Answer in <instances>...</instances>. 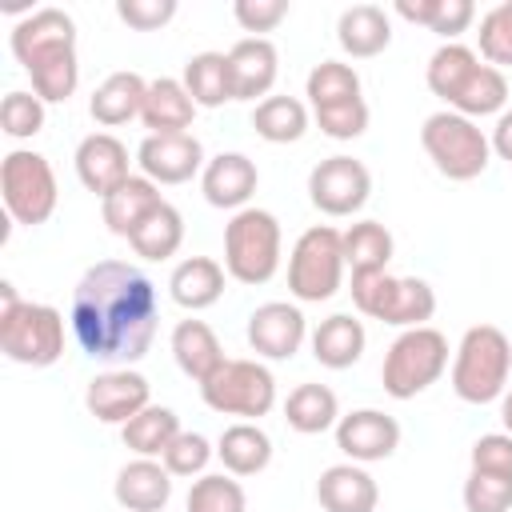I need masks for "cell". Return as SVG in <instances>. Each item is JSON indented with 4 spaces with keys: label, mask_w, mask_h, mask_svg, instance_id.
<instances>
[{
    "label": "cell",
    "mask_w": 512,
    "mask_h": 512,
    "mask_svg": "<svg viewBox=\"0 0 512 512\" xmlns=\"http://www.w3.org/2000/svg\"><path fill=\"white\" fill-rule=\"evenodd\" d=\"M312 120H316V128H320L324 136H332V140H356V136H364V128H368V104H364V96H360V100H348V104L316 108Z\"/></svg>",
    "instance_id": "44"
},
{
    "label": "cell",
    "mask_w": 512,
    "mask_h": 512,
    "mask_svg": "<svg viewBox=\"0 0 512 512\" xmlns=\"http://www.w3.org/2000/svg\"><path fill=\"white\" fill-rule=\"evenodd\" d=\"M168 296L188 308V312H204L224 296V264L212 256H188L172 268L168 276Z\"/></svg>",
    "instance_id": "27"
},
{
    "label": "cell",
    "mask_w": 512,
    "mask_h": 512,
    "mask_svg": "<svg viewBox=\"0 0 512 512\" xmlns=\"http://www.w3.org/2000/svg\"><path fill=\"white\" fill-rule=\"evenodd\" d=\"M372 196V172L356 156H328L308 172V200L324 216H356Z\"/></svg>",
    "instance_id": "12"
},
{
    "label": "cell",
    "mask_w": 512,
    "mask_h": 512,
    "mask_svg": "<svg viewBox=\"0 0 512 512\" xmlns=\"http://www.w3.org/2000/svg\"><path fill=\"white\" fill-rule=\"evenodd\" d=\"M332 432H336V448L352 464H376L400 448V424H396V416H388L380 408H356V412L340 416Z\"/></svg>",
    "instance_id": "14"
},
{
    "label": "cell",
    "mask_w": 512,
    "mask_h": 512,
    "mask_svg": "<svg viewBox=\"0 0 512 512\" xmlns=\"http://www.w3.org/2000/svg\"><path fill=\"white\" fill-rule=\"evenodd\" d=\"M232 16L244 32H272L284 16H288V0H236L232 4Z\"/></svg>",
    "instance_id": "47"
},
{
    "label": "cell",
    "mask_w": 512,
    "mask_h": 512,
    "mask_svg": "<svg viewBox=\"0 0 512 512\" xmlns=\"http://www.w3.org/2000/svg\"><path fill=\"white\" fill-rule=\"evenodd\" d=\"M472 472H496V476H512V432H488L472 444L468 452Z\"/></svg>",
    "instance_id": "45"
},
{
    "label": "cell",
    "mask_w": 512,
    "mask_h": 512,
    "mask_svg": "<svg viewBox=\"0 0 512 512\" xmlns=\"http://www.w3.org/2000/svg\"><path fill=\"white\" fill-rule=\"evenodd\" d=\"M364 344H368V332L352 312H332L312 328V356L332 372L352 368L364 356Z\"/></svg>",
    "instance_id": "24"
},
{
    "label": "cell",
    "mask_w": 512,
    "mask_h": 512,
    "mask_svg": "<svg viewBox=\"0 0 512 512\" xmlns=\"http://www.w3.org/2000/svg\"><path fill=\"white\" fill-rule=\"evenodd\" d=\"M128 244H132V252H136L140 260H168V256H176L180 244H184V216L164 200V204L128 236Z\"/></svg>",
    "instance_id": "37"
},
{
    "label": "cell",
    "mask_w": 512,
    "mask_h": 512,
    "mask_svg": "<svg viewBox=\"0 0 512 512\" xmlns=\"http://www.w3.org/2000/svg\"><path fill=\"white\" fill-rule=\"evenodd\" d=\"M0 196L16 224H24V228L48 224L56 212V200H60L56 172H52L48 156H40L32 148H12L0 164Z\"/></svg>",
    "instance_id": "9"
},
{
    "label": "cell",
    "mask_w": 512,
    "mask_h": 512,
    "mask_svg": "<svg viewBox=\"0 0 512 512\" xmlns=\"http://www.w3.org/2000/svg\"><path fill=\"white\" fill-rule=\"evenodd\" d=\"M140 176L152 184H184L196 172H204V144L192 132H172V136H144L136 148Z\"/></svg>",
    "instance_id": "15"
},
{
    "label": "cell",
    "mask_w": 512,
    "mask_h": 512,
    "mask_svg": "<svg viewBox=\"0 0 512 512\" xmlns=\"http://www.w3.org/2000/svg\"><path fill=\"white\" fill-rule=\"evenodd\" d=\"M184 508L188 512H248V496H244L240 480H232L224 472H204L192 480Z\"/></svg>",
    "instance_id": "39"
},
{
    "label": "cell",
    "mask_w": 512,
    "mask_h": 512,
    "mask_svg": "<svg viewBox=\"0 0 512 512\" xmlns=\"http://www.w3.org/2000/svg\"><path fill=\"white\" fill-rule=\"evenodd\" d=\"M444 368H448V336L424 324V328H404L388 344L380 380L392 400H412L424 388H432L444 376Z\"/></svg>",
    "instance_id": "6"
},
{
    "label": "cell",
    "mask_w": 512,
    "mask_h": 512,
    "mask_svg": "<svg viewBox=\"0 0 512 512\" xmlns=\"http://www.w3.org/2000/svg\"><path fill=\"white\" fill-rule=\"evenodd\" d=\"M280 220L268 208H240L224 224V272L240 284H268L280 268Z\"/></svg>",
    "instance_id": "5"
},
{
    "label": "cell",
    "mask_w": 512,
    "mask_h": 512,
    "mask_svg": "<svg viewBox=\"0 0 512 512\" xmlns=\"http://www.w3.org/2000/svg\"><path fill=\"white\" fill-rule=\"evenodd\" d=\"M436 8H440V0H396V16L408 24H424V28H432Z\"/></svg>",
    "instance_id": "49"
},
{
    "label": "cell",
    "mask_w": 512,
    "mask_h": 512,
    "mask_svg": "<svg viewBox=\"0 0 512 512\" xmlns=\"http://www.w3.org/2000/svg\"><path fill=\"white\" fill-rule=\"evenodd\" d=\"M112 492H116V504L124 512H160L172 500V472L160 460L136 456L132 464H124L116 472Z\"/></svg>",
    "instance_id": "20"
},
{
    "label": "cell",
    "mask_w": 512,
    "mask_h": 512,
    "mask_svg": "<svg viewBox=\"0 0 512 512\" xmlns=\"http://www.w3.org/2000/svg\"><path fill=\"white\" fill-rule=\"evenodd\" d=\"M116 16L136 32H156L176 16V0H116Z\"/></svg>",
    "instance_id": "46"
},
{
    "label": "cell",
    "mask_w": 512,
    "mask_h": 512,
    "mask_svg": "<svg viewBox=\"0 0 512 512\" xmlns=\"http://www.w3.org/2000/svg\"><path fill=\"white\" fill-rule=\"evenodd\" d=\"M512 376V344L496 324H472L452 356V392L464 404H492Z\"/></svg>",
    "instance_id": "3"
},
{
    "label": "cell",
    "mask_w": 512,
    "mask_h": 512,
    "mask_svg": "<svg viewBox=\"0 0 512 512\" xmlns=\"http://www.w3.org/2000/svg\"><path fill=\"white\" fill-rule=\"evenodd\" d=\"M308 120H312V112L296 96H268L252 108V128L268 144H296L308 132Z\"/></svg>",
    "instance_id": "33"
},
{
    "label": "cell",
    "mask_w": 512,
    "mask_h": 512,
    "mask_svg": "<svg viewBox=\"0 0 512 512\" xmlns=\"http://www.w3.org/2000/svg\"><path fill=\"white\" fill-rule=\"evenodd\" d=\"M488 144H492V152H496L500 160L512 164V108H504V112L496 116V128H492Z\"/></svg>",
    "instance_id": "50"
},
{
    "label": "cell",
    "mask_w": 512,
    "mask_h": 512,
    "mask_svg": "<svg viewBox=\"0 0 512 512\" xmlns=\"http://www.w3.org/2000/svg\"><path fill=\"white\" fill-rule=\"evenodd\" d=\"M464 508L468 512H512V476L468 472V480H464Z\"/></svg>",
    "instance_id": "42"
},
{
    "label": "cell",
    "mask_w": 512,
    "mask_h": 512,
    "mask_svg": "<svg viewBox=\"0 0 512 512\" xmlns=\"http://www.w3.org/2000/svg\"><path fill=\"white\" fill-rule=\"evenodd\" d=\"M148 136H172V132H188L196 120V100L188 96L184 80L176 76H160L148 80V96H144V112H140Z\"/></svg>",
    "instance_id": "23"
},
{
    "label": "cell",
    "mask_w": 512,
    "mask_h": 512,
    "mask_svg": "<svg viewBox=\"0 0 512 512\" xmlns=\"http://www.w3.org/2000/svg\"><path fill=\"white\" fill-rule=\"evenodd\" d=\"M344 232L332 224H312L296 236L288 256V292L304 304L332 300L344 284Z\"/></svg>",
    "instance_id": "7"
},
{
    "label": "cell",
    "mask_w": 512,
    "mask_h": 512,
    "mask_svg": "<svg viewBox=\"0 0 512 512\" xmlns=\"http://www.w3.org/2000/svg\"><path fill=\"white\" fill-rule=\"evenodd\" d=\"M256 184H260V172H256V164L244 152H220L200 172L204 200L212 208H228V212L248 208V200L256 196Z\"/></svg>",
    "instance_id": "19"
},
{
    "label": "cell",
    "mask_w": 512,
    "mask_h": 512,
    "mask_svg": "<svg viewBox=\"0 0 512 512\" xmlns=\"http://www.w3.org/2000/svg\"><path fill=\"white\" fill-rule=\"evenodd\" d=\"M284 420L300 436H320V432L336 428L340 400H336V392L328 384H312V380L308 384H296L288 392V400H284Z\"/></svg>",
    "instance_id": "30"
},
{
    "label": "cell",
    "mask_w": 512,
    "mask_h": 512,
    "mask_svg": "<svg viewBox=\"0 0 512 512\" xmlns=\"http://www.w3.org/2000/svg\"><path fill=\"white\" fill-rule=\"evenodd\" d=\"M476 64H480V56H476L468 44L452 40V44H440V48L428 56L424 80H428L432 96H440V100L452 108V100L460 96V88H464V80L476 72Z\"/></svg>",
    "instance_id": "35"
},
{
    "label": "cell",
    "mask_w": 512,
    "mask_h": 512,
    "mask_svg": "<svg viewBox=\"0 0 512 512\" xmlns=\"http://www.w3.org/2000/svg\"><path fill=\"white\" fill-rule=\"evenodd\" d=\"M12 56L24 64L32 76V92L44 104H64L72 100L80 84V64H76V20L64 8H36L24 20H16L12 36Z\"/></svg>",
    "instance_id": "2"
},
{
    "label": "cell",
    "mask_w": 512,
    "mask_h": 512,
    "mask_svg": "<svg viewBox=\"0 0 512 512\" xmlns=\"http://www.w3.org/2000/svg\"><path fill=\"white\" fill-rule=\"evenodd\" d=\"M76 176H80V184L88 188V192H96L100 200L112 192V188H120L128 176H132V160H128V148H124V140L120 136H112V132H88L80 144H76Z\"/></svg>",
    "instance_id": "17"
},
{
    "label": "cell",
    "mask_w": 512,
    "mask_h": 512,
    "mask_svg": "<svg viewBox=\"0 0 512 512\" xmlns=\"http://www.w3.org/2000/svg\"><path fill=\"white\" fill-rule=\"evenodd\" d=\"M420 144H424L428 160L436 164V172L448 176V180H476L492 160V144L480 132V124L452 112V108L432 112L424 120Z\"/></svg>",
    "instance_id": "8"
},
{
    "label": "cell",
    "mask_w": 512,
    "mask_h": 512,
    "mask_svg": "<svg viewBox=\"0 0 512 512\" xmlns=\"http://www.w3.org/2000/svg\"><path fill=\"white\" fill-rule=\"evenodd\" d=\"M0 128L12 140H32L44 128V100L36 92H24V88L8 92L0 100Z\"/></svg>",
    "instance_id": "41"
},
{
    "label": "cell",
    "mask_w": 512,
    "mask_h": 512,
    "mask_svg": "<svg viewBox=\"0 0 512 512\" xmlns=\"http://www.w3.org/2000/svg\"><path fill=\"white\" fill-rule=\"evenodd\" d=\"M144 96H148V80L140 72H112L92 92L88 112L100 128H120V124H128L144 112Z\"/></svg>",
    "instance_id": "28"
},
{
    "label": "cell",
    "mask_w": 512,
    "mask_h": 512,
    "mask_svg": "<svg viewBox=\"0 0 512 512\" xmlns=\"http://www.w3.org/2000/svg\"><path fill=\"white\" fill-rule=\"evenodd\" d=\"M180 80H184L188 96L196 100V108H220V104L236 100L228 52H196V56H188Z\"/></svg>",
    "instance_id": "31"
},
{
    "label": "cell",
    "mask_w": 512,
    "mask_h": 512,
    "mask_svg": "<svg viewBox=\"0 0 512 512\" xmlns=\"http://www.w3.org/2000/svg\"><path fill=\"white\" fill-rule=\"evenodd\" d=\"M180 432H184V428H180V416H176L172 408H164V404H148L144 412H136V416L120 428L124 448L136 452V456H148V460H160V456L168 452V444H172Z\"/></svg>",
    "instance_id": "32"
},
{
    "label": "cell",
    "mask_w": 512,
    "mask_h": 512,
    "mask_svg": "<svg viewBox=\"0 0 512 512\" xmlns=\"http://www.w3.org/2000/svg\"><path fill=\"white\" fill-rule=\"evenodd\" d=\"M472 20H476V4L472 0H440L436 20H432L428 32H436V36H444V44H452L460 32H468Z\"/></svg>",
    "instance_id": "48"
},
{
    "label": "cell",
    "mask_w": 512,
    "mask_h": 512,
    "mask_svg": "<svg viewBox=\"0 0 512 512\" xmlns=\"http://www.w3.org/2000/svg\"><path fill=\"white\" fill-rule=\"evenodd\" d=\"M148 404H152V388L136 368H108V372L92 376L88 388H84V408L100 424H120L124 428Z\"/></svg>",
    "instance_id": "13"
},
{
    "label": "cell",
    "mask_w": 512,
    "mask_h": 512,
    "mask_svg": "<svg viewBox=\"0 0 512 512\" xmlns=\"http://www.w3.org/2000/svg\"><path fill=\"white\" fill-rule=\"evenodd\" d=\"M352 304L360 316L392 324V328H424L436 312V292L420 276H392V272H356L352 276Z\"/></svg>",
    "instance_id": "4"
},
{
    "label": "cell",
    "mask_w": 512,
    "mask_h": 512,
    "mask_svg": "<svg viewBox=\"0 0 512 512\" xmlns=\"http://www.w3.org/2000/svg\"><path fill=\"white\" fill-rule=\"evenodd\" d=\"M396 252L392 232L380 220H356L344 232V264L356 272H388V260Z\"/></svg>",
    "instance_id": "34"
},
{
    "label": "cell",
    "mask_w": 512,
    "mask_h": 512,
    "mask_svg": "<svg viewBox=\"0 0 512 512\" xmlns=\"http://www.w3.org/2000/svg\"><path fill=\"white\" fill-rule=\"evenodd\" d=\"M216 456V448L200 436V432H180L172 444H168V452L160 456V464L172 472V476H204V468H208V460Z\"/></svg>",
    "instance_id": "43"
},
{
    "label": "cell",
    "mask_w": 512,
    "mask_h": 512,
    "mask_svg": "<svg viewBox=\"0 0 512 512\" xmlns=\"http://www.w3.org/2000/svg\"><path fill=\"white\" fill-rule=\"evenodd\" d=\"M200 396L212 412L220 416H240V420H260L276 408V376L260 360H224L204 384Z\"/></svg>",
    "instance_id": "11"
},
{
    "label": "cell",
    "mask_w": 512,
    "mask_h": 512,
    "mask_svg": "<svg viewBox=\"0 0 512 512\" xmlns=\"http://www.w3.org/2000/svg\"><path fill=\"white\" fill-rule=\"evenodd\" d=\"M228 68H232V92L236 100H268L276 76H280V52L268 36H244L228 48Z\"/></svg>",
    "instance_id": "18"
},
{
    "label": "cell",
    "mask_w": 512,
    "mask_h": 512,
    "mask_svg": "<svg viewBox=\"0 0 512 512\" xmlns=\"http://www.w3.org/2000/svg\"><path fill=\"white\" fill-rule=\"evenodd\" d=\"M216 456L228 468V476H256L272 464V436L252 420L228 424L216 440Z\"/></svg>",
    "instance_id": "29"
},
{
    "label": "cell",
    "mask_w": 512,
    "mask_h": 512,
    "mask_svg": "<svg viewBox=\"0 0 512 512\" xmlns=\"http://www.w3.org/2000/svg\"><path fill=\"white\" fill-rule=\"evenodd\" d=\"M480 56H484V64H492V68H508L512 64V0H504V4H496V8H488L484 16H480Z\"/></svg>",
    "instance_id": "40"
},
{
    "label": "cell",
    "mask_w": 512,
    "mask_h": 512,
    "mask_svg": "<svg viewBox=\"0 0 512 512\" xmlns=\"http://www.w3.org/2000/svg\"><path fill=\"white\" fill-rule=\"evenodd\" d=\"M304 96L316 108H332V104H348V100H360V72L344 60H320L312 72H308V84H304Z\"/></svg>",
    "instance_id": "38"
},
{
    "label": "cell",
    "mask_w": 512,
    "mask_h": 512,
    "mask_svg": "<svg viewBox=\"0 0 512 512\" xmlns=\"http://www.w3.org/2000/svg\"><path fill=\"white\" fill-rule=\"evenodd\" d=\"M316 500L324 512H376L380 488L364 464H332L316 480Z\"/></svg>",
    "instance_id": "21"
},
{
    "label": "cell",
    "mask_w": 512,
    "mask_h": 512,
    "mask_svg": "<svg viewBox=\"0 0 512 512\" xmlns=\"http://www.w3.org/2000/svg\"><path fill=\"white\" fill-rule=\"evenodd\" d=\"M164 204V196H160V184H152L148 176H128L120 188H112L104 200H100V216H104V224H108V232L112 236H132L156 208Z\"/></svg>",
    "instance_id": "22"
},
{
    "label": "cell",
    "mask_w": 512,
    "mask_h": 512,
    "mask_svg": "<svg viewBox=\"0 0 512 512\" xmlns=\"http://www.w3.org/2000/svg\"><path fill=\"white\" fill-rule=\"evenodd\" d=\"M168 348H172L176 368H180L188 380H196V384H204V380L228 360L224 348H220V340H216V332H212L204 320H180V324L172 328V336H168Z\"/></svg>",
    "instance_id": "26"
},
{
    "label": "cell",
    "mask_w": 512,
    "mask_h": 512,
    "mask_svg": "<svg viewBox=\"0 0 512 512\" xmlns=\"http://www.w3.org/2000/svg\"><path fill=\"white\" fill-rule=\"evenodd\" d=\"M500 420H504V432H512V388H504L500 396Z\"/></svg>",
    "instance_id": "52"
},
{
    "label": "cell",
    "mask_w": 512,
    "mask_h": 512,
    "mask_svg": "<svg viewBox=\"0 0 512 512\" xmlns=\"http://www.w3.org/2000/svg\"><path fill=\"white\" fill-rule=\"evenodd\" d=\"M336 44L352 56V60H368L380 56L392 44V20L380 4H352L340 12L336 20Z\"/></svg>",
    "instance_id": "25"
},
{
    "label": "cell",
    "mask_w": 512,
    "mask_h": 512,
    "mask_svg": "<svg viewBox=\"0 0 512 512\" xmlns=\"http://www.w3.org/2000/svg\"><path fill=\"white\" fill-rule=\"evenodd\" d=\"M508 104V76L492 64H476V72L464 80L460 96L452 100V112L480 120V116H500Z\"/></svg>",
    "instance_id": "36"
},
{
    "label": "cell",
    "mask_w": 512,
    "mask_h": 512,
    "mask_svg": "<svg viewBox=\"0 0 512 512\" xmlns=\"http://www.w3.org/2000/svg\"><path fill=\"white\" fill-rule=\"evenodd\" d=\"M308 336V320L288 300H268L248 316V348L264 360H292Z\"/></svg>",
    "instance_id": "16"
},
{
    "label": "cell",
    "mask_w": 512,
    "mask_h": 512,
    "mask_svg": "<svg viewBox=\"0 0 512 512\" xmlns=\"http://www.w3.org/2000/svg\"><path fill=\"white\" fill-rule=\"evenodd\" d=\"M16 304H20L16 284H12V280H4V284H0V312H8V308H16Z\"/></svg>",
    "instance_id": "51"
},
{
    "label": "cell",
    "mask_w": 512,
    "mask_h": 512,
    "mask_svg": "<svg viewBox=\"0 0 512 512\" xmlns=\"http://www.w3.org/2000/svg\"><path fill=\"white\" fill-rule=\"evenodd\" d=\"M68 320L84 356L112 368H132L156 340V284L128 260H96L76 280Z\"/></svg>",
    "instance_id": "1"
},
{
    "label": "cell",
    "mask_w": 512,
    "mask_h": 512,
    "mask_svg": "<svg viewBox=\"0 0 512 512\" xmlns=\"http://www.w3.org/2000/svg\"><path fill=\"white\" fill-rule=\"evenodd\" d=\"M0 352L24 368H48L64 356V316L52 304L20 300L0 312Z\"/></svg>",
    "instance_id": "10"
}]
</instances>
